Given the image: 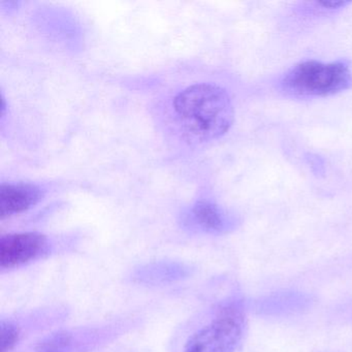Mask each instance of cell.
Here are the masks:
<instances>
[{"instance_id":"6da1fadb","label":"cell","mask_w":352,"mask_h":352,"mask_svg":"<svg viewBox=\"0 0 352 352\" xmlns=\"http://www.w3.org/2000/svg\"><path fill=\"white\" fill-rule=\"evenodd\" d=\"M177 123L184 137L195 143L219 139L234 122V107L226 90L213 84H195L173 102Z\"/></svg>"},{"instance_id":"7a4b0ae2","label":"cell","mask_w":352,"mask_h":352,"mask_svg":"<svg viewBox=\"0 0 352 352\" xmlns=\"http://www.w3.org/2000/svg\"><path fill=\"white\" fill-rule=\"evenodd\" d=\"M351 85L352 73L345 61H306L290 69L281 81L283 91L298 98L333 96Z\"/></svg>"},{"instance_id":"3957f363","label":"cell","mask_w":352,"mask_h":352,"mask_svg":"<svg viewBox=\"0 0 352 352\" xmlns=\"http://www.w3.org/2000/svg\"><path fill=\"white\" fill-rule=\"evenodd\" d=\"M246 317L238 305H228L185 344L184 352H234L242 341Z\"/></svg>"},{"instance_id":"277c9868","label":"cell","mask_w":352,"mask_h":352,"mask_svg":"<svg viewBox=\"0 0 352 352\" xmlns=\"http://www.w3.org/2000/svg\"><path fill=\"white\" fill-rule=\"evenodd\" d=\"M50 242L40 232L10 234L0 239V267L3 270L21 267L48 254Z\"/></svg>"},{"instance_id":"5b68a950","label":"cell","mask_w":352,"mask_h":352,"mask_svg":"<svg viewBox=\"0 0 352 352\" xmlns=\"http://www.w3.org/2000/svg\"><path fill=\"white\" fill-rule=\"evenodd\" d=\"M195 269L178 261H157L140 265L131 274V281L148 286H162L182 281L192 276Z\"/></svg>"},{"instance_id":"8992f818","label":"cell","mask_w":352,"mask_h":352,"mask_svg":"<svg viewBox=\"0 0 352 352\" xmlns=\"http://www.w3.org/2000/svg\"><path fill=\"white\" fill-rule=\"evenodd\" d=\"M44 197L40 186L32 183H3L0 186V217L5 220L36 206Z\"/></svg>"},{"instance_id":"52a82bcc","label":"cell","mask_w":352,"mask_h":352,"mask_svg":"<svg viewBox=\"0 0 352 352\" xmlns=\"http://www.w3.org/2000/svg\"><path fill=\"white\" fill-rule=\"evenodd\" d=\"M187 224L210 234H222L232 230V218L216 204L199 201L191 208L186 218Z\"/></svg>"},{"instance_id":"ba28073f","label":"cell","mask_w":352,"mask_h":352,"mask_svg":"<svg viewBox=\"0 0 352 352\" xmlns=\"http://www.w3.org/2000/svg\"><path fill=\"white\" fill-rule=\"evenodd\" d=\"M75 344V337L71 331H57L41 341L36 352H73Z\"/></svg>"},{"instance_id":"9c48e42d","label":"cell","mask_w":352,"mask_h":352,"mask_svg":"<svg viewBox=\"0 0 352 352\" xmlns=\"http://www.w3.org/2000/svg\"><path fill=\"white\" fill-rule=\"evenodd\" d=\"M20 331L11 321L1 320L0 323V351L10 352L19 341Z\"/></svg>"},{"instance_id":"30bf717a","label":"cell","mask_w":352,"mask_h":352,"mask_svg":"<svg viewBox=\"0 0 352 352\" xmlns=\"http://www.w3.org/2000/svg\"><path fill=\"white\" fill-rule=\"evenodd\" d=\"M318 5L322 6L323 8H327V9H339V8L345 7L347 6L348 1L346 0H323V1H319Z\"/></svg>"}]
</instances>
